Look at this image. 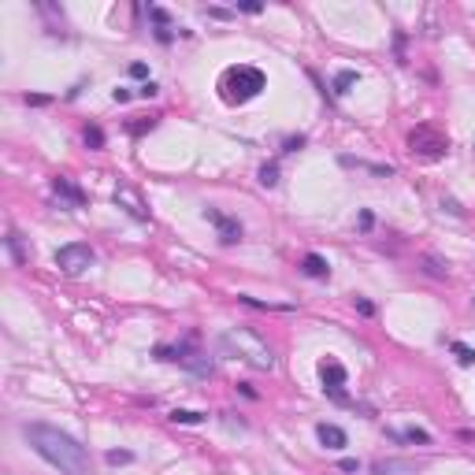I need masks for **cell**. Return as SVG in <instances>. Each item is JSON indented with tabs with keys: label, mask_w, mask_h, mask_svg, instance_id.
Returning <instances> with one entry per match:
<instances>
[{
	"label": "cell",
	"mask_w": 475,
	"mask_h": 475,
	"mask_svg": "<svg viewBox=\"0 0 475 475\" xmlns=\"http://www.w3.org/2000/svg\"><path fill=\"white\" fill-rule=\"evenodd\" d=\"M208 16H212V19H230V11H223V8H208Z\"/></svg>",
	"instance_id": "cell-31"
},
{
	"label": "cell",
	"mask_w": 475,
	"mask_h": 475,
	"mask_svg": "<svg viewBox=\"0 0 475 475\" xmlns=\"http://www.w3.org/2000/svg\"><path fill=\"white\" fill-rule=\"evenodd\" d=\"M112 100H115V104H123V100H131V90H112Z\"/></svg>",
	"instance_id": "cell-26"
},
{
	"label": "cell",
	"mask_w": 475,
	"mask_h": 475,
	"mask_svg": "<svg viewBox=\"0 0 475 475\" xmlns=\"http://www.w3.org/2000/svg\"><path fill=\"white\" fill-rule=\"evenodd\" d=\"M356 312H361V315H371V312H375V305H371V301H364V297H356Z\"/></svg>",
	"instance_id": "cell-23"
},
{
	"label": "cell",
	"mask_w": 475,
	"mask_h": 475,
	"mask_svg": "<svg viewBox=\"0 0 475 475\" xmlns=\"http://www.w3.org/2000/svg\"><path fill=\"white\" fill-rule=\"evenodd\" d=\"M171 420H175V423H205V420H208V412H193V409H175V412H171Z\"/></svg>",
	"instance_id": "cell-14"
},
{
	"label": "cell",
	"mask_w": 475,
	"mask_h": 475,
	"mask_svg": "<svg viewBox=\"0 0 475 475\" xmlns=\"http://www.w3.org/2000/svg\"><path fill=\"white\" fill-rule=\"evenodd\" d=\"M260 186H267V190H271V186H279V167L275 164H264L260 167Z\"/></svg>",
	"instance_id": "cell-17"
},
{
	"label": "cell",
	"mask_w": 475,
	"mask_h": 475,
	"mask_svg": "<svg viewBox=\"0 0 475 475\" xmlns=\"http://www.w3.org/2000/svg\"><path fill=\"white\" fill-rule=\"evenodd\" d=\"M23 100H26V104H34V108H41V104H49L52 97H45V93H26Z\"/></svg>",
	"instance_id": "cell-22"
},
{
	"label": "cell",
	"mask_w": 475,
	"mask_h": 475,
	"mask_svg": "<svg viewBox=\"0 0 475 475\" xmlns=\"http://www.w3.org/2000/svg\"><path fill=\"white\" fill-rule=\"evenodd\" d=\"M131 75H134V78H145L149 67H145V64H131Z\"/></svg>",
	"instance_id": "cell-25"
},
{
	"label": "cell",
	"mask_w": 475,
	"mask_h": 475,
	"mask_svg": "<svg viewBox=\"0 0 475 475\" xmlns=\"http://www.w3.org/2000/svg\"><path fill=\"white\" fill-rule=\"evenodd\" d=\"M115 205H119L131 220H138V223H149V208L141 205V197H138V190H131V186H115Z\"/></svg>",
	"instance_id": "cell-9"
},
{
	"label": "cell",
	"mask_w": 475,
	"mask_h": 475,
	"mask_svg": "<svg viewBox=\"0 0 475 475\" xmlns=\"http://www.w3.org/2000/svg\"><path fill=\"white\" fill-rule=\"evenodd\" d=\"M52 190H56V197H60V200H67L71 208H82V205H85V193H82L67 175H56V179H52Z\"/></svg>",
	"instance_id": "cell-10"
},
{
	"label": "cell",
	"mask_w": 475,
	"mask_h": 475,
	"mask_svg": "<svg viewBox=\"0 0 475 475\" xmlns=\"http://www.w3.org/2000/svg\"><path fill=\"white\" fill-rule=\"evenodd\" d=\"M104 460H108V464H131V460H134V453H131V450H112Z\"/></svg>",
	"instance_id": "cell-19"
},
{
	"label": "cell",
	"mask_w": 475,
	"mask_h": 475,
	"mask_svg": "<svg viewBox=\"0 0 475 475\" xmlns=\"http://www.w3.org/2000/svg\"><path fill=\"white\" fill-rule=\"evenodd\" d=\"M301 145H305V138H290V141H286V152H297Z\"/></svg>",
	"instance_id": "cell-29"
},
{
	"label": "cell",
	"mask_w": 475,
	"mask_h": 475,
	"mask_svg": "<svg viewBox=\"0 0 475 475\" xmlns=\"http://www.w3.org/2000/svg\"><path fill=\"white\" fill-rule=\"evenodd\" d=\"M156 93H160V90H156L152 82H145V85H141V90H138V97H156Z\"/></svg>",
	"instance_id": "cell-28"
},
{
	"label": "cell",
	"mask_w": 475,
	"mask_h": 475,
	"mask_svg": "<svg viewBox=\"0 0 475 475\" xmlns=\"http://www.w3.org/2000/svg\"><path fill=\"white\" fill-rule=\"evenodd\" d=\"M409 152L412 156H423V160H438V156L450 152V138L435 126H416L409 134Z\"/></svg>",
	"instance_id": "cell-5"
},
{
	"label": "cell",
	"mask_w": 475,
	"mask_h": 475,
	"mask_svg": "<svg viewBox=\"0 0 475 475\" xmlns=\"http://www.w3.org/2000/svg\"><path fill=\"white\" fill-rule=\"evenodd\" d=\"M26 442L34 445L37 457H45L52 468H60L64 475H93L90 471V453L85 445H78L67 431L52 427V423H26L23 427Z\"/></svg>",
	"instance_id": "cell-1"
},
{
	"label": "cell",
	"mask_w": 475,
	"mask_h": 475,
	"mask_svg": "<svg viewBox=\"0 0 475 475\" xmlns=\"http://www.w3.org/2000/svg\"><path fill=\"white\" fill-rule=\"evenodd\" d=\"M453 353H457V361H460V364H464V368H468V364H475V349H468V345H460V342H453Z\"/></svg>",
	"instance_id": "cell-18"
},
{
	"label": "cell",
	"mask_w": 475,
	"mask_h": 475,
	"mask_svg": "<svg viewBox=\"0 0 475 475\" xmlns=\"http://www.w3.org/2000/svg\"><path fill=\"white\" fill-rule=\"evenodd\" d=\"M356 82H361V75H356V71H338V75H335V93L345 97Z\"/></svg>",
	"instance_id": "cell-13"
},
{
	"label": "cell",
	"mask_w": 475,
	"mask_h": 475,
	"mask_svg": "<svg viewBox=\"0 0 475 475\" xmlns=\"http://www.w3.org/2000/svg\"><path fill=\"white\" fill-rule=\"evenodd\" d=\"M301 271H305L308 279H330V264L323 260L320 253H305V256H301Z\"/></svg>",
	"instance_id": "cell-11"
},
{
	"label": "cell",
	"mask_w": 475,
	"mask_h": 475,
	"mask_svg": "<svg viewBox=\"0 0 475 475\" xmlns=\"http://www.w3.org/2000/svg\"><path fill=\"white\" fill-rule=\"evenodd\" d=\"M220 345H223V353H230V356H241V361H246V364H253L256 371H271V368H275V356H271L267 342H260V338H256L253 330H246V327L227 330V335L220 338Z\"/></svg>",
	"instance_id": "cell-3"
},
{
	"label": "cell",
	"mask_w": 475,
	"mask_h": 475,
	"mask_svg": "<svg viewBox=\"0 0 475 475\" xmlns=\"http://www.w3.org/2000/svg\"><path fill=\"white\" fill-rule=\"evenodd\" d=\"M238 11H249V16H256V11H260V4H256V0H246V4H238Z\"/></svg>",
	"instance_id": "cell-27"
},
{
	"label": "cell",
	"mask_w": 475,
	"mask_h": 475,
	"mask_svg": "<svg viewBox=\"0 0 475 475\" xmlns=\"http://www.w3.org/2000/svg\"><path fill=\"white\" fill-rule=\"evenodd\" d=\"M264 85H267V78H264L260 67L234 64V67H227L220 75V97L227 100V104H249L253 97L264 93Z\"/></svg>",
	"instance_id": "cell-2"
},
{
	"label": "cell",
	"mask_w": 475,
	"mask_h": 475,
	"mask_svg": "<svg viewBox=\"0 0 475 475\" xmlns=\"http://www.w3.org/2000/svg\"><path fill=\"white\" fill-rule=\"evenodd\" d=\"M82 138H85V145H90V149H104V131H100V126H85Z\"/></svg>",
	"instance_id": "cell-15"
},
{
	"label": "cell",
	"mask_w": 475,
	"mask_h": 475,
	"mask_svg": "<svg viewBox=\"0 0 475 475\" xmlns=\"http://www.w3.org/2000/svg\"><path fill=\"white\" fill-rule=\"evenodd\" d=\"M56 267L64 271V275H82L85 267H93V249L85 246V241H71V246H60L56 249Z\"/></svg>",
	"instance_id": "cell-6"
},
{
	"label": "cell",
	"mask_w": 475,
	"mask_h": 475,
	"mask_svg": "<svg viewBox=\"0 0 475 475\" xmlns=\"http://www.w3.org/2000/svg\"><path fill=\"white\" fill-rule=\"evenodd\" d=\"M320 383H323V394L338 405H349V394H345V368L335 356H323L320 361Z\"/></svg>",
	"instance_id": "cell-7"
},
{
	"label": "cell",
	"mask_w": 475,
	"mask_h": 475,
	"mask_svg": "<svg viewBox=\"0 0 475 475\" xmlns=\"http://www.w3.org/2000/svg\"><path fill=\"white\" fill-rule=\"evenodd\" d=\"M315 435H320V442L327 445V450H345V431L338 423H320Z\"/></svg>",
	"instance_id": "cell-12"
},
{
	"label": "cell",
	"mask_w": 475,
	"mask_h": 475,
	"mask_svg": "<svg viewBox=\"0 0 475 475\" xmlns=\"http://www.w3.org/2000/svg\"><path fill=\"white\" fill-rule=\"evenodd\" d=\"M205 220H208L215 230H220V241H223V246H234V241H241V234H246L234 215H223L220 208H205Z\"/></svg>",
	"instance_id": "cell-8"
},
{
	"label": "cell",
	"mask_w": 475,
	"mask_h": 475,
	"mask_svg": "<svg viewBox=\"0 0 475 475\" xmlns=\"http://www.w3.org/2000/svg\"><path fill=\"white\" fill-rule=\"evenodd\" d=\"M156 126V119H141V123H126V131L131 134H145V131H152Z\"/></svg>",
	"instance_id": "cell-20"
},
{
	"label": "cell",
	"mask_w": 475,
	"mask_h": 475,
	"mask_svg": "<svg viewBox=\"0 0 475 475\" xmlns=\"http://www.w3.org/2000/svg\"><path fill=\"white\" fill-rule=\"evenodd\" d=\"M156 356H160V361H175V364H182V368L197 371V375H212V361H208L200 349H193V338H190V342H179V345H160V349H156Z\"/></svg>",
	"instance_id": "cell-4"
},
{
	"label": "cell",
	"mask_w": 475,
	"mask_h": 475,
	"mask_svg": "<svg viewBox=\"0 0 475 475\" xmlns=\"http://www.w3.org/2000/svg\"><path fill=\"white\" fill-rule=\"evenodd\" d=\"M405 438H409V442H420V445H427V442H431L427 431H416V427H409V431H405Z\"/></svg>",
	"instance_id": "cell-21"
},
{
	"label": "cell",
	"mask_w": 475,
	"mask_h": 475,
	"mask_svg": "<svg viewBox=\"0 0 475 475\" xmlns=\"http://www.w3.org/2000/svg\"><path fill=\"white\" fill-rule=\"evenodd\" d=\"M345 164H361V160H349V156H345ZM361 167H368V164H361ZM371 171H375V175H394L390 167H371Z\"/></svg>",
	"instance_id": "cell-24"
},
{
	"label": "cell",
	"mask_w": 475,
	"mask_h": 475,
	"mask_svg": "<svg viewBox=\"0 0 475 475\" xmlns=\"http://www.w3.org/2000/svg\"><path fill=\"white\" fill-rule=\"evenodd\" d=\"M338 468H342V471H356V468H361V464H356V460H353V457H345V460H342V464H338Z\"/></svg>",
	"instance_id": "cell-30"
},
{
	"label": "cell",
	"mask_w": 475,
	"mask_h": 475,
	"mask_svg": "<svg viewBox=\"0 0 475 475\" xmlns=\"http://www.w3.org/2000/svg\"><path fill=\"white\" fill-rule=\"evenodd\" d=\"M4 246H8V253H11V260H16V264H26V253H23V246H19V234H8Z\"/></svg>",
	"instance_id": "cell-16"
}]
</instances>
